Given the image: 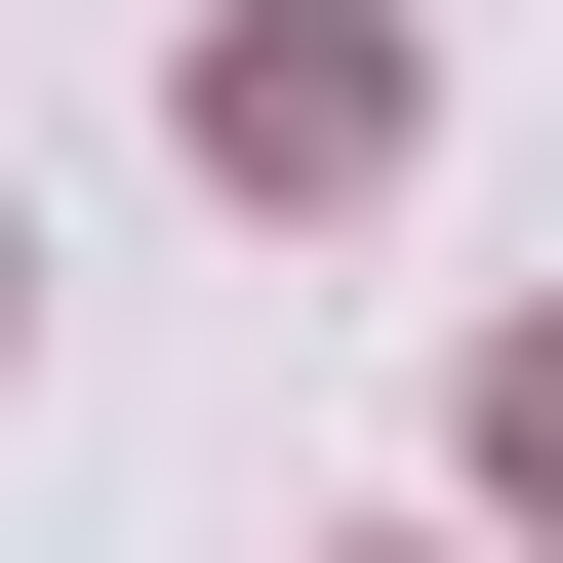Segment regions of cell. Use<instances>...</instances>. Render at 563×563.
<instances>
[{
	"instance_id": "obj_1",
	"label": "cell",
	"mask_w": 563,
	"mask_h": 563,
	"mask_svg": "<svg viewBox=\"0 0 563 563\" xmlns=\"http://www.w3.org/2000/svg\"><path fill=\"white\" fill-rule=\"evenodd\" d=\"M363 121H402L363 0H242V41H201V162H363Z\"/></svg>"
},
{
	"instance_id": "obj_2",
	"label": "cell",
	"mask_w": 563,
	"mask_h": 563,
	"mask_svg": "<svg viewBox=\"0 0 563 563\" xmlns=\"http://www.w3.org/2000/svg\"><path fill=\"white\" fill-rule=\"evenodd\" d=\"M523 483H563V363H523Z\"/></svg>"
}]
</instances>
